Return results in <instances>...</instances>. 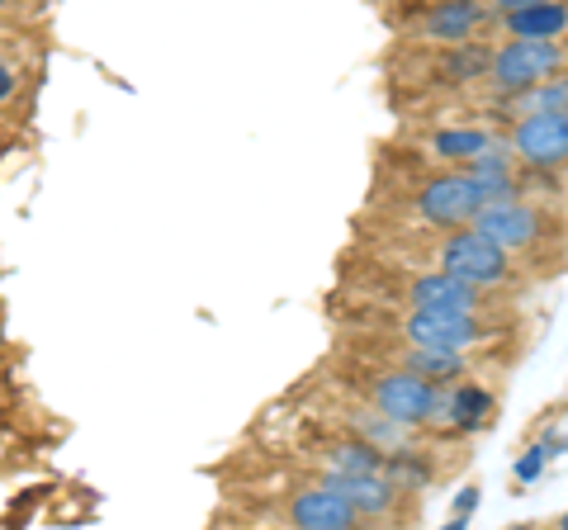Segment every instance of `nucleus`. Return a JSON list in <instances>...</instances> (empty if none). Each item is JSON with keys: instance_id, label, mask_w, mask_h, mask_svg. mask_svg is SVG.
Instances as JSON below:
<instances>
[{"instance_id": "obj_1", "label": "nucleus", "mask_w": 568, "mask_h": 530, "mask_svg": "<svg viewBox=\"0 0 568 530\" xmlns=\"http://www.w3.org/2000/svg\"><path fill=\"white\" fill-rule=\"evenodd\" d=\"M521 171V166H517ZM517 171H488V166H446L440 175H426L413 194V218L432 233L446 227H465L474 214L493 200H511L521 194Z\"/></svg>"}, {"instance_id": "obj_2", "label": "nucleus", "mask_w": 568, "mask_h": 530, "mask_svg": "<svg viewBox=\"0 0 568 530\" xmlns=\"http://www.w3.org/2000/svg\"><path fill=\"white\" fill-rule=\"evenodd\" d=\"M346 388L361 402H369L375 412L403 421V427H446V412H450V384H432L413 375V369H398V365H365L346 379Z\"/></svg>"}, {"instance_id": "obj_3", "label": "nucleus", "mask_w": 568, "mask_h": 530, "mask_svg": "<svg viewBox=\"0 0 568 530\" xmlns=\"http://www.w3.org/2000/svg\"><path fill=\"white\" fill-rule=\"evenodd\" d=\"M426 261L436 271H446L465 285H478V289H493L503 294L511 285H521V271H517V256H507L488 233H478L474 223L465 227H446L432 246H426Z\"/></svg>"}, {"instance_id": "obj_4", "label": "nucleus", "mask_w": 568, "mask_h": 530, "mask_svg": "<svg viewBox=\"0 0 568 530\" xmlns=\"http://www.w3.org/2000/svg\"><path fill=\"white\" fill-rule=\"evenodd\" d=\"M503 323H493V313H440V308H398L379 317V337H394L407 346H432V350H478L488 346Z\"/></svg>"}, {"instance_id": "obj_5", "label": "nucleus", "mask_w": 568, "mask_h": 530, "mask_svg": "<svg viewBox=\"0 0 568 530\" xmlns=\"http://www.w3.org/2000/svg\"><path fill=\"white\" fill-rule=\"evenodd\" d=\"M559 72H568V39H503L493 48L488 85L497 95H517Z\"/></svg>"}, {"instance_id": "obj_6", "label": "nucleus", "mask_w": 568, "mask_h": 530, "mask_svg": "<svg viewBox=\"0 0 568 530\" xmlns=\"http://www.w3.org/2000/svg\"><path fill=\"white\" fill-rule=\"evenodd\" d=\"M474 227L478 233H488L507 256H536L545 246V237L555 233V218H549L536 200L511 194V200H493V204L478 208Z\"/></svg>"}, {"instance_id": "obj_7", "label": "nucleus", "mask_w": 568, "mask_h": 530, "mask_svg": "<svg viewBox=\"0 0 568 530\" xmlns=\"http://www.w3.org/2000/svg\"><path fill=\"white\" fill-rule=\"evenodd\" d=\"M507 143L517 152V162L526 171L555 175L568 166V114L555 110H530L507 129Z\"/></svg>"}, {"instance_id": "obj_8", "label": "nucleus", "mask_w": 568, "mask_h": 530, "mask_svg": "<svg viewBox=\"0 0 568 530\" xmlns=\"http://www.w3.org/2000/svg\"><path fill=\"white\" fill-rule=\"evenodd\" d=\"M388 304H407V308H440V313H493V289H478V285H465L436 265L426 271L407 275L398 294H388Z\"/></svg>"}, {"instance_id": "obj_9", "label": "nucleus", "mask_w": 568, "mask_h": 530, "mask_svg": "<svg viewBox=\"0 0 568 530\" xmlns=\"http://www.w3.org/2000/svg\"><path fill=\"white\" fill-rule=\"evenodd\" d=\"M493 6L488 0H432L407 33L422 43H436V48H450V43H469V39H484L493 29Z\"/></svg>"}, {"instance_id": "obj_10", "label": "nucleus", "mask_w": 568, "mask_h": 530, "mask_svg": "<svg viewBox=\"0 0 568 530\" xmlns=\"http://www.w3.org/2000/svg\"><path fill=\"white\" fill-rule=\"evenodd\" d=\"M280 517L298 530H355V526H365L361 511H355L336 488H327L323 479L294 488L290 498L280 502Z\"/></svg>"}, {"instance_id": "obj_11", "label": "nucleus", "mask_w": 568, "mask_h": 530, "mask_svg": "<svg viewBox=\"0 0 568 530\" xmlns=\"http://www.w3.org/2000/svg\"><path fill=\"white\" fill-rule=\"evenodd\" d=\"M323 483L342 492L365 521H388V517H398V507H403V488L388 479L384 469H355V473L323 469Z\"/></svg>"}, {"instance_id": "obj_12", "label": "nucleus", "mask_w": 568, "mask_h": 530, "mask_svg": "<svg viewBox=\"0 0 568 530\" xmlns=\"http://www.w3.org/2000/svg\"><path fill=\"white\" fill-rule=\"evenodd\" d=\"M493 29L503 39H568V0H536V6L497 14Z\"/></svg>"}, {"instance_id": "obj_13", "label": "nucleus", "mask_w": 568, "mask_h": 530, "mask_svg": "<svg viewBox=\"0 0 568 530\" xmlns=\"http://www.w3.org/2000/svg\"><path fill=\"white\" fill-rule=\"evenodd\" d=\"M493 143H497V133L459 123V129H436V133H426V137H422V152L432 156V162H440V166H474Z\"/></svg>"}, {"instance_id": "obj_14", "label": "nucleus", "mask_w": 568, "mask_h": 530, "mask_svg": "<svg viewBox=\"0 0 568 530\" xmlns=\"http://www.w3.org/2000/svg\"><path fill=\"white\" fill-rule=\"evenodd\" d=\"M493 417H497L493 388L474 384V379L450 384V412H446V427H450V431H465V436H469V431H484Z\"/></svg>"}, {"instance_id": "obj_15", "label": "nucleus", "mask_w": 568, "mask_h": 530, "mask_svg": "<svg viewBox=\"0 0 568 530\" xmlns=\"http://www.w3.org/2000/svg\"><path fill=\"white\" fill-rule=\"evenodd\" d=\"M488 67H493V48H488L484 39L440 48V81H455V85L488 81Z\"/></svg>"}, {"instance_id": "obj_16", "label": "nucleus", "mask_w": 568, "mask_h": 530, "mask_svg": "<svg viewBox=\"0 0 568 530\" xmlns=\"http://www.w3.org/2000/svg\"><path fill=\"white\" fill-rule=\"evenodd\" d=\"M507 104V114L511 119H521L530 110H555V114H568V72L559 77H549L540 85H530V91H517V95H497Z\"/></svg>"}, {"instance_id": "obj_17", "label": "nucleus", "mask_w": 568, "mask_h": 530, "mask_svg": "<svg viewBox=\"0 0 568 530\" xmlns=\"http://www.w3.org/2000/svg\"><path fill=\"white\" fill-rule=\"evenodd\" d=\"M478 502H484V492H478V483L459 488V498H455V507H450V530H465V521L478 511Z\"/></svg>"}, {"instance_id": "obj_18", "label": "nucleus", "mask_w": 568, "mask_h": 530, "mask_svg": "<svg viewBox=\"0 0 568 530\" xmlns=\"http://www.w3.org/2000/svg\"><path fill=\"white\" fill-rule=\"evenodd\" d=\"M14 91H20V77H14V72H10V67H6V62H0V104H6V100H10Z\"/></svg>"}, {"instance_id": "obj_19", "label": "nucleus", "mask_w": 568, "mask_h": 530, "mask_svg": "<svg viewBox=\"0 0 568 530\" xmlns=\"http://www.w3.org/2000/svg\"><path fill=\"white\" fill-rule=\"evenodd\" d=\"M493 14H507V10H521V6H536V0H488Z\"/></svg>"}, {"instance_id": "obj_20", "label": "nucleus", "mask_w": 568, "mask_h": 530, "mask_svg": "<svg viewBox=\"0 0 568 530\" xmlns=\"http://www.w3.org/2000/svg\"><path fill=\"white\" fill-rule=\"evenodd\" d=\"M555 526H559V530H568V511H564V517H559V521H555Z\"/></svg>"}, {"instance_id": "obj_21", "label": "nucleus", "mask_w": 568, "mask_h": 530, "mask_svg": "<svg viewBox=\"0 0 568 530\" xmlns=\"http://www.w3.org/2000/svg\"><path fill=\"white\" fill-rule=\"evenodd\" d=\"M6 6H10V0H0V10H6Z\"/></svg>"}]
</instances>
